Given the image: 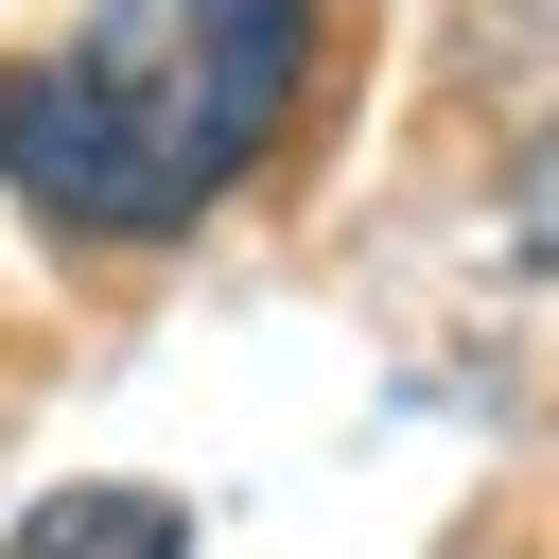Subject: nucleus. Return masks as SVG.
<instances>
[{"mask_svg": "<svg viewBox=\"0 0 559 559\" xmlns=\"http://www.w3.org/2000/svg\"><path fill=\"white\" fill-rule=\"evenodd\" d=\"M297 70L314 0H87L0 70V192H35L70 245H175L227 175H262Z\"/></svg>", "mask_w": 559, "mask_h": 559, "instance_id": "f257e3e1", "label": "nucleus"}, {"mask_svg": "<svg viewBox=\"0 0 559 559\" xmlns=\"http://www.w3.org/2000/svg\"><path fill=\"white\" fill-rule=\"evenodd\" d=\"M0 559H192V507L175 489H52V507H17Z\"/></svg>", "mask_w": 559, "mask_h": 559, "instance_id": "f03ea898", "label": "nucleus"}]
</instances>
